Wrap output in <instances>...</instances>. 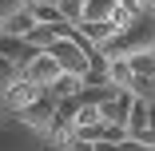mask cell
I'll list each match as a JSON object with an SVG mask.
<instances>
[{
	"mask_svg": "<svg viewBox=\"0 0 155 151\" xmlns=\"http://www.w3.org/2000/svg\"><path fill=\"white\" fill-rule=\"evenodd\" d=\"M151 151H155V147H151Z\"/></svg>",
	"mask_w": 155,
	"mask_h": 151,
	"instance_id": "obj_16",
	"label": "cell"
},
{
	"mask_svg": "<svg viewBox=\"0 0 155 151\" xmlns=\"http://www.w3.org/2000/svg\"><path fill=\"white\" fill-rule=\"evenodd\" d=\"M48 92H52L56 100H72V96H80V92H84V80H80V76H68V72H64V76H60V80H56V84L48 87Z\"/></svg>",
	"mask_w": 155,
	"mask_h": 151,
	"instance_id": "obj_7",
	"label": "cell"
},
{
	"mask_svg": "<svg viewBox=\"0 0 155 151\" xmlns=\"http://www.w3.org/2000/svg\"><path fill=\"white\" fill-rule=\"evenodd\" d=\"M40 52H44V48H36L32 40H24V36H8V32H0V56H4L8 64H16L20 72H24L28 64H32V60H36Z\"/></svg>",
	"mask_w": 155,
	"mask_h": 151,
	"instance_id": "obj_3",
	"label": "cell"
},
{
	"mask_svg": "<svg viewBox=\"0 0 155 151\" xmlns=\"http://www.w3.org/2000/svg\"><path fill=\"white\" fill-rule=\"evenodd\" d=\"M56 107H60V100H56L52 92H44L32 107H24V111H20V123L36 127V131H48V127H52V119H56Z\"/></svg>",
	"mask_w": 155,
	"mask_h": 151,
	"instance_id": "obj_4",
	"label": "cell"
},
{
	"mask_svg": "<svg viewBox=\"0 0 155 151\" xmlns=\"http://www.w3.org/2000/svg\"><path fill=\"white\" fill-rule=\"evenodd\" d=\"M36 24H40V20H36V12H32V8H24L20 16H12V20L4 24V32H8V36H24V40H28Z\"/></svg>",
	"mask_w": 155,
	"mask_h": 151,
	"instance_id": "obj_6",
	"label": "cell"
},
{
	"mask_svg": "<svg viewBox=\"0 0 155 151\" xmlns=\"http://www.w3.org/2000/svg\"><path fill=\"white\" fill-rule=\"evenodd\" d=\"M155 8V0H123V12H131V16H147Z\"/></svg>",
	"mask_w": 155,
	"mask_h": 151,
	"instance_id": "obj_14",
	"label": "cell"
},
{
	"mask_svg": "<svg viewBox=\"0 0 155 151\" xmlns=\"http://www.w3.org/2000/svg\"><path fill=\"white\" fill-rule=\"evenodd\" d=\"M60 8H64V16L72 24H84V8H87V0H60Z\"/></svg>",
	"mask_w": 155,
	"mask_h": 151,
	"instance_id": "obj_13",
	"label": "cell"
},
{
	"mask_svg": "<svg viewBox=\"0 0 155 151\" xmlns=\"http://www.w3.org/2000/svg\"><path fill=\"white\" fill-rule=\"evenodd\" d=\"M123 0H87V8H84V20H111L119 12Z\"/></svg>",
	"mask_w": 155,
	"mask_h": 151,
	"instance_id": "obj_8",
	"label": "cell"
},
{
	"mask_svg": "<svg viewBox=\"0 0 155 151\" xmlns=\"http://www.w3.org/2000/svg\"><path fill=\"white\" fill-rule=\"evenodd\" d=\"M24 76L32 80V84H40V87H52L60 76H64V68H60V60H56L52 52H40V56L32 60V64L24 68Z\"/></svg>",
	"mask_w": 155,
	"mask_h": 151,
	"instance_id": "obj_5",
	"label": "cell"
},
{
	"mask_svg": "<svg viewBox=\"0 0 155 151\" xmlns=\"http://www.w3.org/2000/svg\"><path fill=\"white\" fill-rule=\"evenodd\" d=\"M48 92V87H40V84H32L28 76H20V80H12V84H4V107H12L16 115L24 111V107H32L40 96Z\"/></svg>",
	"mask_w": 155,
	"mask_h": 151,
	"instance_id": "obj_2",
	"label": "cell"
},
{
	"mask_svg": "<svg viewBox=\"0 0 155 151\" xmlns=\"http://www.w3.org/2000/svg\"><path fill=\"white\" fill-rule=\"evenodd\" d=\"M104 52H107L111 60H127V56H135V52H155V16H151V12H147V16H135Z\"/></svg>",
	"mask_w": 155,
	"mask_h": 151,
	"instance_id": "obj_1",
	"label": "cell"
},
{
	"mask_svg": "<svg viewBox=\"0 0 155 151\" xmlns=\"http://www.w3.org/2000/svg\"><path fill=\"white\" fill-rule=\"evenodd\" d=\"M32 12H36L40 24H60V20H68L60 4H36V0H32Z\"/></svg>",
	"mask_w": 155,
	"mask_h": 151,
	"instance_id": "obj_11",
	"label": "cell"
},
{
	"mask_svg": "<svg viewBox=\"0 0 155 151\" xmlns=\"http://www.w3.org/2000/svg\"><path fill=\"white\" fill-rule=\"evenodd\" d=\"M111 84H115V87H127V92H131L135 72H131V64H127V60H111Z\"/></svg>",
	"mask_w": 155,
	"mask_h": 151,
	"instance_id": "obj_9",
	"label": "cell"
},
{
	"mask_svg": "<svg viewBox=\"0 0 155 151\" xmlns=\"http://www.w3.org/2000/svg\"><path fill=\"white\" fill-rule=\"evenodd\" d=\"M127 64L135 76H155V52H135V56H127Z\"/></svg>",
	"mask_w": 155,
	"mask_h": 151,
	"instance_id": "obj_10",
	"label": "cell"
},
{
	"mask_svg": "<svg viewBox=\"0 0 155 151\" xmlns=\"http://www.w3.org/2000/svg\"><path fill=\"white\" fill-rule=\"evenodd\" d=\"M24 8H32V0H0V32H4V24L12 16H20Z\"/></svg>",
	"mask_w": 155,
	"mask_h": 151,
	"instance_id": "obj_12",
	"label": "cell"
},
{
	"mask_svg": "<svg viewBox=\"0 0 155 151\" xmlns=\"http://www.w3.org/2000/svg\"><path fill=\"white\" fill-rule=\"evenodd\" d=\"M36 4H60V0H36Z\"/></svg>",
	"mask_w": 155,
	"mask_h": 151,
	"instance_id": "obj_15",
	"label": "cell"
}]
</instances>
